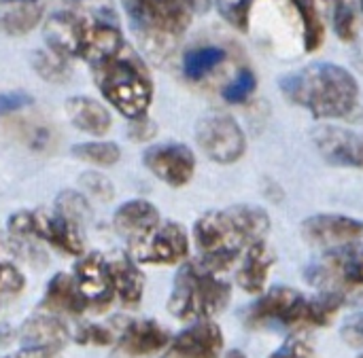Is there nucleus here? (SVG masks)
<instances>
[{"label":"nucleus","mask_w":363,"mask_h":358,"mask_svg":"<svg viewBox=\"0 0 363 358\" xmlns=\"http://www.w3.org/2000/svg\"><path fill=\"white\" fill-rule=\"evenodd\" d=\"M79 57L87 62L102 98L119 115L130 121L147 117L153 104V79L119 25L106 19H85Z\"/></svg>","instance_id":"f257e3e1"},{"label":"nucleus","mask_w":363,"mask_h":358,"mask_svg":"<svg viewBox=\"0 0 363 358\" xmlns=\"http://www.w3.org/2000/svg\"><path fill=\"white\" fill-rule=\"evenodd\" d=\"M270 231V216L264 208L238 204L204 212L194 225V242L200 261L223 274L253 244L264 242Z\"/></svg>","instance_id":"f03ea898"},{"label":"nucleus","mask_w":363,"mask_h":358,"mask_svg":"<svg viewBox=\"0 0 363 358\" xmlns=\"http://www.w3.org/2000/svg\"><path fill=\"white\" fill-rule=\"evenodd\" d=\"M279 87L285 100L308 110L319 121L353 119L359 110V83L340 64H308L285 74Z\"/></svg>","instance_id":"7ed1b4c3"},{"label":"nucleus","mask_w":363,"mask_h":358,"mask_svg":"<svg viewBox=\"0 0 363 358\" xmlns=\"http://www.w3.org/2000/svg\"><path fill=\"white\" fill-rule=\"evenodd\" d=\"M232 299L230 282L202 261L181 265L168 297V312L183 323L213 321Z\"/></svg>","instance_id":"20e7f679"},{"label":"nucleus","mask_w":363,"mask_h":358,"mask_svg":"<svg viewBox=\"0 0 363 358\" xmlns=\"http://www.w3.org/2000/svg\"><path fill=\"white\" fill-rule=\"evenodd\" d=\"M134 30L157 49H170L194 19V0H125Z\"/></svg>","instance_id":"39448f33"},{"label":"nucleus","mask_w":363,"mask_h":358,"mask_svg":"<svg viewBox=\"0 0 363 358\" xmlns=\"http://www.w3.org/2000/svg\"><path fill=\"white\" fill-rule=\"evenodd\" d=\"M306 280L321 293H347L363 289V244L328 250L306 270Z\"/></svg>","instance_id":"423d86ee"},{"label":"nucleus","mask_w":363,"mask_h":358,"mask_svg":"<svg viewBox=\"0 0 363 358\" xmlns=\"http://www.w3.org/2000/svg\"><path fill=\"white\" fill-rule=\"evenodd\" d=\"M196 142L215 163L230 166L245 157L247 136L240 123L225 112H211L196 125Z\"/></svg>","instance_id":"0eeeda50"},{"label":"nucleus","mask_w":363,"mask_h":358,"mask_svg":"<svg viewBox=\"0 0 363 358\" xmlns=\"http://www.w3.org/2000/svg\"><path fill=\"white\" fill-rule=\"evenodd\" d=\"M130 257L145 265H177L189 257V236L181 223H160L140 242L128 244Z\"/></svg>","instance_id":"6e6552de"},{"label":"nucleus","mask_w":363,"mask_h":358,"mask_svg":"<svg viewBox=\"0 0 363 358\" xmlns=\"http://www.w3.org/2000/svg\"><path fill=\"white\" fill-rule=\"evenodd\" d=\"M145 168L168 187H185L196 174V155L183 142L153 144L143 155Z\"/></svg>","instance_id":"1a4fd4ad"},{"label":"nucleus","mask_w":363,"mask_h":358,"mask_svg":"<svg viewBox=\"0 0 363 358\" xmlns=\"http://www.w3.org/2000/svg\"><path fill=\"white\" fill-rule=\"evenodd\" d=\"M304 299L306 297L291 287H272L270 291H264L259 299L247 310L245 323L247 327L253 329L268 327V325H283L296 329L298 314Z\"/></svg>","instance_id":"9d476101"},{"label":"nucleus","mask_w":363,"mask_h":358,"mask_svg":"<svg viewBox=\"0 0 363 358\" xmlns=\"http://www.w3.org/2000/svg\"><path fill=\"white\" fill-rule=\"evenodd\" d=\"M319 155L336 168L363 170V134L334 123H321L311 134Z\"/></svg>","instance_id":"9b49d317"},{"label":"nucleus","mask_w":363,"mask_h":358,"mask_svg":"<svg viewBox=\"0 0 363 358\" xmlns=\"http://www.w3.org/2000/svg\"><path fill=\"white\" fill-rule=\"evenodd\" d=\"M363 236V221L347 214H315L302 223V238L311 246L325 250L357 244Z\"/></svg>","instance_id":"f8f14e48"},{"label":"nucleus","mask_w":363,"mask_h":358,"mask_svg":"<svg viewBox=\"0 0 363 358\" xmlns=\"http://www.w3.org/2000/svg\"><path fill=\"white\" fill-rule=\"evenodd\" d=\"M77 289L85 301L87 308L94 310H106L113 299V282H111V272H108V259L100 253H89L83 255L72 270Z\"/></svg>","instance_id":"ddd939ff"},{"label":"nucleus","mask_w":363,"mask_h":358,"mask_svg":"<svg viewBox=\"0 0 363 358\" xmlns=\"http://www.w3.org/2000/svg\"><path fill=\"white\" fill-rule=\"evenodd\" d=\"M223 333L213 321H200L181 331L168 346L166 358H221Z\"/></svg>","instance_id":"4468645a"},{"label":"nucleus","mask_w":363,"mask_h":358,"mask_svg":"<svg viewBox=\"0 0 363 358\" xmlns=\"http://www.w3.org/2000/svg\"><path fill=\"white\" fill-rule=\"evenodd\" d=\"M32 229L36 240H43L70 257H83V231L77 223L60 216L57 212L32 210Z\"/></svg>","instance_id":"2eb2a0df"},{"label":"nucleus","mask_w":363,"mask_h":358,"mask_svg":"<svg viewBox=\"0 0 363 358\" xmlns=\"http://www.w3.org/2000/svg\"><path fill=\"white\" fill-rule=\"evenodd\" d=\"M170 333L155 321L128 323L117 337V348L128 358H147L166 350L170 346Z\"/></svg>","instance_id":"dca6fc26"},{"label":"nucleus","mask_w":363,"mask_h":358,"mask_svg":"<svg viewBox=\"0 0 363 358\" xmlns=\"http://www.w3.org/2000/svg\"><path fill=\"white\" fill-rule=\"evenodd\" d=\"M160 223H162L160 210L147 200L123 202L113 214V227L123 240H128V244L140 242Z\"/></svg>","instance_id":"f3484780"},{"label":"nucleus","mask_w":363,"mask_h":358,"mask_svg":"<svg viewBox=\"0 0 363 358\" xmlns=\"http://www.w3.org/2000/svg\"><path fill=\"white\" fill-rule=\"evenodd\" d=\"M108 272H111L115 297L125 308H136L145 295V276L138 263L130 255H121V257L108 259Z\"/></svg>","instance_id":"a211bd4d"},{"label":"nucleus","mask_w":363,"mask_h":358,"mask_svg":"<svg viewBox=\"0 0 363 358\" xmlns=\"http://www.w3.org/2000/svg\"><path fill=\"white\" fill-rule=\"evenodd\" d=\"M274 261H277L274 250L266 244V240L253 244L245 253L238 276H236L240 289L251 293V295H262L266 291V282H268V276H270Z\"/></svg>","instance_id":"6ab92c4d"},{"label":"nucleus","mask_w":363,"mask_h":358,"mask_svg":"<svg viewBox=\"0 0 363 358\" xmlns=\"http://www.w3.org/2000/svg\"><path fill=\"white\" fill-rule=\"evenodd\" d=\"M66 112H68L70 123L79 132L96 136V138L104 136L113 125V117L108 108L87 96H74L66 100Z\"/></svg>","instance_id":"aec40b11"},{"label":"nucleus","mask_w":363,"mask_h":358,"mask_svg":"<svg viewBox=\"0 0 363 358\" xmlns=\"http://www.w3.org/2000/svg\"><path fill=\"white\" fill-rule=\"evenodd\" d=\"M43 308L49 314H83L87 310L72 274L57 272L49 280L43 297Z\"/></svg>","instance_id":"412c9836"},{"label":"nucleus","mask_w":363,"mask_h":358,"mask_svg":"<svg viewBox=\"0 0 363 358\" xmlns=\"http://www.w3.org/2000/svg\"><path fill=\"white\" fill-rule=\"evenodd\" d=\"M68 337V327L55 314H40L23 323L21 340L30 348L57 350Z\"/></svg>","instance_id":"4be33fe9"},{"label":"nucleus","mask_w":363,"mask_h":358,"mask_svg":"<svg viewBox=\"0 0 363 358\" xmlns=\"http://www.w3.org/2000/svg\"><path fill=\"white\" fill-rule=\"evenodd\" d=\"M43 17V0H0V30L26 34Z\"/></svg>","instance_id":"5701e85b"},{"label":"nucleus","mask_w":363,"mask_h":358,"mask_svg":"<svg viewBox=\"0 0 363 358\" xmlns=\"http://www.w3.org/2000/svg\"><path fill=\"white\" fill-rule=\"evenodd\" d=\"M345 295L340 293H319L313 299H304L300 314H298V323L296 329H321L328 327L336 314L340 312V308L345 306Z\"/></svg>","instance_id":"b1692460"},{"label":"nucleus","mask_w":363,"mask_h":358,"mask_svg":"<svg viewBox=\"0 0 363 358\" xmlns=\"http://www.w3.org/2000/svg\"><path fill=\"white\" fill-rule=\"evenodd\" d=\"M285 2L294 8V13L300 19L304 51L313 53L321 49L325 40V21L321 13V2L319 0H285Z\"/></svg>","instance_id":"393cba45"},{"label":"nucleus","mask_w":363,"mask_h":358,"mask_svg":"<svg viewBox=\"0 0 363 358\" xmlns=\"http://www.w3.org/2000/svg\"><path fill=\"white\" fill-rule=\"evenodd\" d=\"M225 62V49L217 45L194 47L183 55L181 68L189 81H202Z\"/></svg>","instance_id":"a878e982"},{"label":"nucleus","mask_w":363,"mask_h":358,"mask_svg":"<svg viewBox=\"0 0 363 358\" xmlns=\"http://www.w3.org/2000/svg\"><path fill=\"white\" fill-rule=\"evenodd\" d=\"M72 155L81 161H87V163H94L100 168H108L121 159V149L108 140H91V142L74 144Z\"/></svg>","instance_id":"bb28decb"},{"label":"nucleus","mask_w":363,"mask_h":358,"mask_svg":"<svg viewBox=\"0 0 363 358\" xmlns=\"http://www.w3.org/2000/svg\"><path fill=\"white\" fill-rule=\"evenodd\" d=\"M357 0H332V25L345 42H353L357 36Z\"/></svg>","instance_id":"cd10ccee"},{"label":"nucleus","mask_w":363,"mask_h":358,"mask_svg":"<svg viewBox=\"0 0 363 358\" xmlns=\"http://www.w3.org/2000/svg\"><path fill=\"white\" fill-rule=\"evenodd\" d=\"M53 206H55L53 212H57L60 216L77 223L79 227H83L91 216V208H89L85 195L81 191H74V189H66V191L57 193Z\"/></svg>","instance_id":"c85d7f7f"},{"label":"nucleus","mask_w":363,"mask_h":358,"mask_svg":"<svg viewBox=\"0 0 363 358\" xmlns=\"http://www.w3.org/2000/svg\"><path fill=\"white\" fill-rule=\"evenodd\" d=\"M196 6H208L213 4L217 8V13L236 30L247 32L249 28V17H251V8L255 0H194Z\"/></svg>","instance_id":"c756f323"},{"label":"nucleus","mask_w":363,"mask_h":358,"mask_svg":"<svg viewBox=\"0 0 363 358\" xmlns=\"http://www.w3.org/2000/svg\"><path fill=\"white\" fill-rule=\"evenodd\" d=\"M257 89V76L253 74V70L249 68H242L225 87H223V100L228 104H245L253 91Z\"/></svg>","instance_id":"7c9ffc66"},{"label":"nucleus","mask_w":363,"mask_h":358,"mask_svg":"<svg viewBox=\"0 0 363 358\" xmlns=\"http://www.w3.org/2000/svg\"><path fill=\"white\" fill-rule=\"evenodd\" d=\"M23 287H26V276L15 265V261L0 263V299L19 295L23 291Z\"/></svg>","instance_id":"2f4dec72"},{"label":"nucleus","mask_w":363,"mask_h":358,"mask_svg":"<svg viewBox=\"0 0 363 358\" xmlns=\"http://www.w3.org/2000/svg\"><path fill=\"white\" fill-rule=\"evenodd\" d=\"M34 68L36 72L45 79V81H53L60 79L66 70V57L57 55L55 51H38L34 57Z\"/></svg>","instance_id":"473e14b6"},{"label":"nucleus","mask_w":363,"mask_h":358,"mask_svg":"<svg viewBox=\"0 0 363 358\" xmlns=\"http://www.w3.org/2000/svg\"><path fill=\"white\" fill-rule=\"evenodd\" d=\"M77 344H85V346H108L115 342V335L108 327L102 325H83L77 329L74 333Z\"/></svg>","instance_id":"72a5a7b5"},{"label":"nucleus","mask_w":363,"mask_h":358,"mask_svg":"<svg viewBox=\"0 0 363 358\" xmlns=\"http://www.w3.org/2000/svg\"><path fill=\"white\" fill-rule=\"evenodd\" d=\"M315 357V348L311 346V342L302 335H294L287 337L281 348H277L268 358H313Z\"/></svg>","instance_id":"f704fd0d"},{"label":"nucleus","mask_w":363,"mask_h":358,"mask_svg":"<svg viewBox=\"0 0 363 358\" xmlns=\"http://www.w3.org/2000/svg\"><path fill=\"white\" fill-rule=\"evenodd\" d=\"M81 185H83V189L89 195L98 197L100 202H108L113 197V185L100 172H87V174H83L81 176Z\"/></svg>","instance_id":"c9c22d12"},{"label":"nucleus","mask_w":363,"mask_h":358,"mask_svg":"<svg viewBox=\"0 0 363 358\" xmlns=\"http://www.w3.org/2000/svg\"><path fill=\"white\" fill-rule=\"evenodd\" d=\"M34 104V98L26 91H2L0 93V117L19 112Z\"/></svg>","instance_id":"e433bc0d"},{"label":"nucleus","mask_w":363,"mask_h":358,"mask_svg":"<svg viewBox=\"0 0 363 358\" xmlns=\"http://www.w3.org/2000/svg\"><path fill=\"white\" fill-rule=\"evenodd\" d=\"M342 340L353 346V348H363V312H357L353 316L347 318V323L342 325L340 331Z\"/></svg>","instance_id":"4c0bfd02"},{"label":"nucleus","mask_w":363,"mask_h":358,"mask_svg":"<svg viewBox=\"0 0 363 358\" xmlns=\"http://www.w3.org/2000/svg\"><path fill=\"white\" fill-rule=\"evenodd\" d=\"M153 136H155V123L149 117L132 121V129H130L132 140H151Z\"/></svg>","instance_id":"58836bf2"},{"label":"nucleus","mask_w":363,"mask_h":358,"mask_svg":"<svg viewBox=\"0 0 363 358\" xmlns=\"http://www.w3.org/2000/svg\"><path fill=\"white\" fill-rule=\"evenodd\" d=\"M19 253V246L11 240L6 231H0V263L15 261V255Z\"/></svg>","instance_id":"ea45409f"},{"label":"nucleus","mask_w":363,"mask_h":358,"mask_svg":"<svg viewBox=\"0 0 363 358\" xmlns=\"http://www.w3.org/2000/svg\"><path fill=\"white\" fill-rule=\"evenodd\" d=\"M53 354H55V350H47V348H26L17 357L6 358H53Z\"/></svg>","instance_id":"a19ab883"},{"label":"nucleus","mask_w":363,"mask_h":358,"mask_svg":"<svg viewBox=\"0 0 363 358\" xmlns=\"http://www.w3.org/2000/svg\"><path fill=\"white\" fill-rule=\"evenodd\" d=\"M355 66L359 68V72H363V47L355 53Z\"/></svg>","instance_id":"79ce46f5"},{"label":"nucleus","mask_w":363,"mask_h":358,"mask_svg":"<svg viewBox=\"0 0 363 358\" xmlns=\"http://www.w3.org/2000/svg\"><path fill=\"white\" fill-rule=\"evenodd\" d=\"M223 358H247V354H245V352H240V350H230V352H228Z\"/></svg>","instance_id":"37998d69"},{"label":"nucleus","mask_w":363,"mask_h":358,"mask_svg":"<svg viewBox=\"0 0 363 358\" xmlns=\"http://www.w3.org/2000/svg\"><path fill=\"white\" fill-rule=\"evenodd\" d=\"M357 4H359V11H362L363 15V0H357Z\"/></svg>","instance_id":"c03bdc74"},{"label":"nucleus","mask_w":363,"mask_h":358,"mask_svg":"<svg viewBox=\"0 0 363 358\" xmlns=\"http://www.w3.org/2000/svg\"><path fill=\"white\" fill-rule=\"evenodd\" d=\"M359 358H363V354H362V357H359Z\"/></svg>","instance_id":"a18cd8bd"}]
</instances>
